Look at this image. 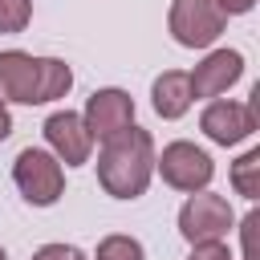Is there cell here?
Wrapping results in <instances>:
<instances>
[{"instance_id": "6da1fadb", "label": "cell", "mask_w": 260, "mask_h": 260, "mask_svg": "<svg viewBox=\"0 0 260 260\" xmlns=\"http://www.w3.org/2000/svg\"><path fill=\"white\" fill-rule=\"evenodd\" d=\"M154 179V138L142 126H126L122 134L106 138L98 150V183L114 199L146 195Z\"/></svg>"}, {"instance_id": "7a4b0ae2", "label": "cell", "mask_w": 260, "mask_h": 260, "mask_svg": "<svg viewBox=\"0 0 260 260\" xmlns=\"http://www.w3.org/2000/svg\"><path fill=\"white\" fill-rule=\"evenodd\" d=\"M73 85V69L57 57H32L24 49L0 53V102L16 106H45L65 98Z\"/></svg>"}, {"instance_id": "3957f363", "label": "cell", "mask_w": 260, "mask_h": 260, "mask_svg": "<svg viewBox=\"0 0 260 260\" xmlns=\"http://www.w3.org/2000/svg\"><path fill=\"white\" fill-rule=\"evenodd\" d=\"M12 183L32 207H53L65 195V167L49 146H24L12 162Z\"/></svg>"}, {"instance_id": "277c9868", "label": "cell", "mask_w": 260, "mask_h": 260, "mask_svg": "<svg viewBox=\"0 0 260 260\" xmlns=\"http://www.w3.org/2000/svg\"><path fill=\"white\" fill-rule=\"evenodd\" d=\"M236 228V211L223 195L215 191H191L187 203L179 207V232L187 244H215V240H228V232Z\"/></svg>"}, {"instance_id": "5b68a950", "label": "cell", "mask_w": 260, "mask_h": 260, "mask_svg": "<svg viewBox=\"0 0 260 260\" xmlns=\"http://www.w3.org/2000/svg\"><path fill=\"white\" fill-rule=\"evenodd\" d=\"M154 171L162 175V183H167V187L187 191V195H191V191L211 187V179H215V162H211V154H207L203 146L187 142V138L167 142V146H162V154H154Z\"/></svg>"}, {"instance_id": "8992f818", "label": "cell", "mask_w": 260, "mask_h": 260, "mask_svg": "<svg viewBox=\"0 0 260 260\" xmlns=\"http://www.w3.org/2000/svg\"><path fill=\"white\" fill-rule=\"evenodd\" d=\"M228 16L219 12L215 0H175L167 12V28L183 49H207L219 41Z\"/></svg>"}, {"instance_id": "52a82bcc", "label": "cell", "mask_w": 260, "mask_h": 260, "mask_svg": "<svg viewBox=\"0 0 260 260\" xmlns=\"http://www.w3.org/2000/svg\"><path fill=\"white\" fill-rule=\"evenodd\" d=\"M81 122L89 130L93 142H106L114 134H122L126 126H134V98L118 85H106V89H93L85 98V110H81Z\"/></svg>"}, {"instance_id": "ba28073f", "label": "cell", "mask_w": 260, "mask_h": 260, "mask_svg": "<svg viewBox=\"0 0 260 260\" xmlns=\"http://www.w3.org/2000/svg\"><path fill=\"white\" fill-rule=\"evenodd\" d=\"M199 130L215 146H236L256 134V106L252 102H232V98H211L199 114Z\"/></svg>"}, {"instance_id": "9c48e42d", "label": "cell", "mask_w": 260, "mask_h": 260, "mask_svg": "<svg viewBox=\"0 0 260 260\" xmlns=\"http://www.w3.org/2000/svg\"><path fill=\"white\" fill-rule=\"evenodd\" d=\"M41 130H45V142H49V150L57 154L61 167H81V162H89V154H93V138H89L81 114H73V110H57V114L45 118Z\"/></svg>"}, {"instance_id": "30bf717a", "label": "cell", "mask_w": 260, "mask_h": 260, "mask_svg": "<svg viewBox=\"0 0 260 260\" xmlns=\"http://www.w3.org/2000/svg\"><path fill=\"white\" fill-rule=\"evenodd\" d=\"M244 77V53L240 49H211L191 73V98H223Z\"/></svg>"}, {"instance_id": "8fae6325", "label": "cell", "mask_w": 260, "mask_h": 260, "mask_svg": "<svg viewBox=\"0 0 260 260\" xmlns=\"http://www.w3.org/2000/svg\"><path fill=\"white\" fill-rule=\"evenodd\" d=\"M191 81H187V73L183 69H167L162 77H154V85H150V106H154V114L158 118H167V122H175V118H183L187 110H191Z\"/></svg>"}, {"instance_id": "7c38bea8", "label": "cell", "mask_w": 260, "mask_h": 260, "mask_svg": "<svg viewBox=\"0 0 260 260\" xmlns=\"http://www.w3.org/2000/svg\"><path fill=\"white\" fill-rule=\"evenodd\" d=\"M232 187H236V195H244V199H256V195H260V146L244 150V154L232 162Z\"/></svg>"}, {"instance_id": "4fadbf2b", "label": "cell", "mask_w": 260, "mask_h": 260, "mask_svg": "<svg viewBox=\"0 0 260 260\" xmlns=\"http://www.w3.org/2000/svg\"><path fill=\"white\" fill-rule=\"evenodd\" d=\"M93 260H146V252H142V244L134 240V236H106L102 244H98V252H93Z\"/></svg>"}, {"instance_id": "5bb4252c", "label": "cell", "mask_w": 260, "mask_h": 260, "mask_svg": "<svg viewBox=\"0 0 260 260\" xmlns=\"http://www.w3.org/2000/svg\"><path fill=\"white\" fill-rule=\"evenodd\" d=\"M32 20V0H0V32H24Z\"/></svg>"}, {"instance_id": "9a60e30c", "label": "cell", "mask_w": 260, "mask_h": 260, "mask_svg": "<svg viewBox=\"0 0 260 260\" xmlns=\"http://www.w3.org/2000/svg\"><path fill=\"white\" fill-rule=\"evenodd\" d=\"M32 260H85V252L73 244H41L32 252Z\"/></svg>"}, {"instance_id": "2e32d148", "label": "cell", "mask_w": 260, "mask_h": 260, "mask_svg": "<svg viewBox=\"0 0 260 260\" xmlns=\"http://www.w3.org/2000/svg\"><path fill=\"white\" fill-rule=\"evenodd\" d=\"M187 260H236V256H232V248L223 240H215V244H191Z\"/></svg>"}, {"instance_id": "e0dca14e", "label": "cell", "mask_w": 260, "mask_h": 260, "mask_svg": "<svg viewBox=\"0 0 260 260\" xmlns=\"http://www.w3.org/2000/svg\"><path fill=\"white\" fill-rule=\"evenodd\" d=\"M219 4V12L223 16H244V12H252L256 8V0H215Z\"/></svg>"}, {"instance_id": "ac0fdd59", "label": "cell", "mask_w": 260, "mask_h": 260, "mask_svg": "<svg viewBox=\"0 0 260 260\" xmlns=\"http://www.w3.org/2000/svg\"><path fill=\"white\" fill-rule=\"evenodd\" d=\"M12 134V114H8V102H0V142Z\"/></svg>"}, {"instance_id": "d6986e66", "label": "cell", "mask_w": 260, "mask_h": 260, "mask_svg": "<svg viewBox=\"0 0 260 260\" xmlns=\"http://www.w3.org/2000/svg\"><path fill=\"white\" fill-rule=\"evenodd\" d=\"M0 260H8V252H4V248H0Z\"/></svg>"}]
</instances>
